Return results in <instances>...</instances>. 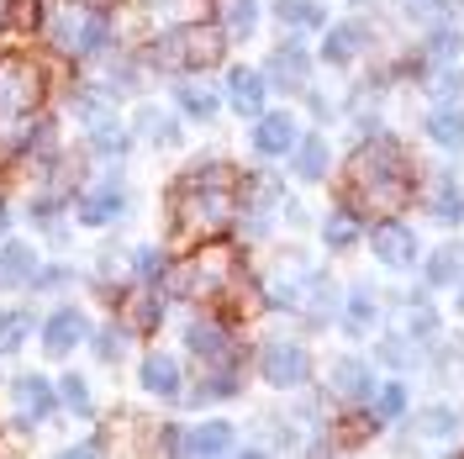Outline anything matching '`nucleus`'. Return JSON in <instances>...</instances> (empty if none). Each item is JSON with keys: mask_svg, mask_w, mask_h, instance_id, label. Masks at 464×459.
<instances>
[{"mask_svg": "<svg viewBox=\"0 0 464 459\" xmlns=\"http://www.w3.org/2000/svg\"><path fill=\"white\" fill-rule=\"evenodd\" d=\"M428 211H433V222H443V228H454V222H464V190L454 174H438L433 196H428Z\"/></svg>", "mask_w": 464, "mask_h": 459, "instance_id": "16", "label": "nucleus"}, {"mask_svg": "<svg viewBox=\"0 0 464 459\" xmlns=\"http://www.w3.org/2000/svg\"><path fill=\"white\" fill-rule=\"evenodd\" d=\"M132 322H138V327H153V322H159V301H153V296H143V301L132 307Z\"/></svg>", "mask_w": 464, "mask_h": 459, "instance_id": "41", "label": "nucleus"}, {"mask_svg": "<svg viewBox=\"0 0 464 459\" xmlns=\"http://www.w3.org/2000/svg\"><path fill=\"white\" fill-rule=\"evenodd\" d=\"M138 380H143V391H153V396H179V365H174L169 354H148Z\"/></svg>", "mask_w": 464, "mask_h": 459, "instance_id": "18", "label": "nucleus"}, {"mask_svg": "<svg viewBox=\"0 0 464 459\" xmlns=\"http://www.w3.org/2000/svg\"><path fill=\"white\" fill-rule=\"evenodd\" d=\"M254 148H259L264 159L290 153V148H295V116L290 112H259V122H254Z\"/></svg>", "mask_w": 464, "mask_h": 459, "instance_id": "10", "label": "nucleus"}, {"mask_svg": "<svg viewBox=\"0 0 464 459\" xmlns=\"http://www.w3.org/2000/svg\"><path fill=\"white\" fill-rule=\"evenodd\" d=\"M327 386H333V396H343V402H364V396L375 391V380H370V365H364V359H338L333 375H327Z\"/></svg>", "mask_w": 464, "mask_h": 459, "instance_id": "14", "label": "nucleus"}, {"mask_svg": "<svg viewBox=\"0 0 464 459\" xmlns=\"http://www.w3.org/2000/svg\"><path fill=\"white\" fill-rule=\"evenodd\" d=\"M174 101H179V112L196 116V122H211V116H217V95H211L206 85H179Z\"/></svg>", "mask_w": 464, "mask_h": 459, "instance_id": "25", "label": "nucleus"}, {"mask_svg": "<svg viewBox=\"0 0 464 459\" xmlns=\"http://www.w3.org/2000/svg\"><path fill=\"white\" fill-rule=\"evenodd\" d=\"M232 170L227 164H196L190 180L174 196V228L185 232H217L232 222Z\"/></svg>", "mask_w": 464, "mask_h": 459, "instance_id": "2", "label": "nucleus"}, {"mask_svg": "<svg viewBox=\"0 0 464 459\" xmlns=\"http://www.w3.org/2000/svg\"><path fill=\"white\" fill-rule=\"evenodd\" d=\"M95 354H101V359H116V354H121V333H116V327H106V333L95 338Z\"/></svg>", "mask_w": 464, "mask_h": 459, "instance_id": "42", "label": "nucleus"}, {"mask_svg": "<svg viewBox=\"0 0 464 459\" xmlns=\"http://www.w3.org/2000/svg\"><path fill=\"white\" fill-rule=\"evenodd\" d=\"M306 370H312L306 348L290 344V338H269V344L259 348V375L269 386H280V391H295V386L306 380Z\"/></svg>", "mask_w": 464, "mask_h": 459, "instance_id": "6", "label": "nucleus"}, {"mask_svg": "<svg viewBox=\"0 0 464 459\" xmlns=\"http://www.w3.org/2000/svg\"><path fill=\"white\" fill-rule=\"evenodd\" d=\"M132 269H138L143 280H159V275H164V254H159V249H143V254L132 259Z\"/></svg>", "mask_w": 464, "mask_h": 459, "instance_id": "39", "label": "nucleus"}, {"mask_svg": "<svg viewBox=\"0 0 464 459\" xmlns=\"http://www.w3.org/2000/svg\"><path fill=\"white\" fill-rule=\"evenodd\" d=\"M459 90H464V74H459V69H443V63H438V74H433V95L443 101V106H449V101H459Z\"/></svg>", "mask_w": 464, "mask_h": 459, "instance_id": "35", "label": "nucleus"}, {"mask_svg": "<svg viewBox=\"0 0 464 459\" xmlns=\"http://www.w3.org/2000/svg\"><path fill=\"white\" fill-rule=\"evenodd\" d=\"M464 275V249L459 243H449V249H438L433 259H428V286H454Z\"/></svg>", "mask_w": 464, "mask_h": 459, "instance_id": "23", "label": "nucleus"}, {"mask_svg": "<svg viewBox=\"0 0 464 459\" xmlns=\"http://www.w3.org/2000/svg\"><path fill=\"white\" fill-rule=\"evenodd\" d=\"M411 196V174H406V153L385 138H370L348 159V206L359 217H396Z\"/></svg>", "mask_w": 464, "mask_h": 459, "instance_id": "1", "label": "nucleus"}, {"mask_svg": "<svg viewBox=\"0 0 464 459\" xmlns=\"http://www.w3.org/2000/svg\"><path fill=\"white\" fill-rule=\"evenodd\" d=\"M185 449L190 454H222V449H232V423H196V428L185 433Z\"/></svg>", "mask_w": 464, "mask_h": 459, "instance_id": "19", "label": "nucleus"}, {"mask_svg": "<svg viewBox=\"0 0 464 459\" xmlns=\"http://www.w3.org/2000/svg\"><path fill=\"white\" fill-rule=\"evenodd\" d=\"M417 428L428 433V438H449V433L459 428V412H454V406H428V412L417 417Z\"/></svg>", "mask_w": 464, "mask_h": 459, "instance_id": "29", "label": "nucleus"}, {"mask_svg": "<svg viewBox=\"0 0 464 459\" xmlns=\"http://www.w3.org/2000/svg\"><path fill=\"white\" fill-rule=\"evenodd\" d=\"M121 211H127V185H121V174H106L101 185H90L85 196H80V222H85V228H111Z\"/></svg>", "mask_w": 464, "mask_h": 459, "instance_id": "7", "label": "nucleus"}, {"mask_svg": "<svg viewBox=\"0 0 464 459\" xmlns=\"http://www.w3.org/2000/svg\"><path fill=\"white\" fill-rule=\"evenodd\" d=\"M11 396H16V406H22V417H27V423H37V417H48V412H53V386H48V380H37V375H22V380L11 386Z\"/></svg>", "mask_w": 464, "mask_h": 459, "instance_id": "17", "label": "nucleus"}, {"mask_svg": "<svg viewBox=\"0 0 464 459\" xmlns=\"http://www.w3.org/2000/svg\"><path fill=\"white\" fill-rule=\"evenodd\" d=\"M85 344V312H74V307H63V312L48 317V327H43V348L53 354V359H63L69 348Z\"/></svg>", "mask_w": 464, "mask_h": 459, "instance_id": "11", "label": "nucleus"}, {"mask_svg": "<svg viewBox=\"0 0 464 459\" xmlns=\"http://www.w3.org/2000/svg\"><path fill=\"white\" fill-rule=\"evenodd\" d=\"M5 232H11V217H5V206H0V238H5Z\"/></svg>", "mask_w": 464, "mask_h": 459, "instance_id": "43", "label": "nucleus"}, {"mask_svg": "<svg viewBox=\"0 0 464 459\" xmlns=\"http://www.w3.org/2000/svg\"><path fill=\"white\" fill-rule=\"evenodd\" d=\"M232 275H237V259L227 249H201V254L190 259V269H185L179 286L190 290V296H201V301H217L232 286Z\"/></svg>", "mask_w": 464, "mask_h": 459, "instance_id": "5", "label": "nucleus"}, {"mask_svg": "<svg viewBox=\"0 0 464 459\" xmlns=\"http://www.w3.org/2000/svg\"><path fill=\"white\" fill-rule=\"evenodd\" d=\"M322 238H327V249H353L359 243V217L353 211H333L322 222Z\"/></svg>", "mask_w": 464, "mask_h": 459, "instance_id": "26", "label": "nucleus"}, {"mask_svg": "<svg viewBox=\"0 0 464 459\" xmlns=\"http://www.w3.org/2000/svg\"><path fill=\"white\" fill-rule=\"evenodd\" d=\"M406 333H411V338H433V333H438L433 307H422L417 296H406Z\"/></svg>", "mask_w": 464, "mask_h": 459, "instance_id": "30", "label": "nucleus"}, {"mask_svg": "<svg viewBox=\"0 0 464 459\" xmlns=\"http://www.w3.org/2000/svg\"><path fill=\"white\" fill-rule=\"evenodd\" d=\"M364 43H370V27L364 22H338V27H327V37H322V58L327 63H353V58L364 54Z\"/></svg>", "mask_w": 464, "mask_h": 459, "instance_id": "12", "label": "nucleus"}, {"mask_svg": "<svg viewBox=\"0 0 464 459\" xmlns=\"http://www.w3.org/2000/svg\"><path fill=\"white\" fill-rule=\"evenodd\" d=\"M43 106V69L32 58L0 63V116H27Z\"/></svg>", "mask_w": 464, "mask_h": 459, "instance_id": "4", "label": "nucleus"}, {"mask_svg": "<svg viewBox=\"0 0 464 459\" xmlns=\"http://www.w3.org/2000/svg\"><path fill=\"white\" fill-rule=\"evenodd\" d=\"M222 37H227V32L211 27V22L174 27V32L159 37L153 63H159V69H206V63H217V58H222Z\"/></svg>", "mask_w": 464, "mask_h": 459, "instance_id": "3", "label": "nucleus"}, {"mask_svg": "<svg viewBox=\"0 0 464 459\" xmlns=\"http://www.w3.org/2000/svg\"><path fill=\"white\" fill-rule=\"evenodd\" d=\"M295 174L301 180H322L327 174V143H322V132H306L295 143Z\"/></svg>", "mask_w": 464, "mask_h": 459, "instance_id": "22", "label": "nucleus"}, {"mask_svg": "<svg viewBox=\"0 0 464 459\" xmlns=\"http://www.w3.org/2000/svg\"><path fill=\"white\" fill-rule=\"evenodd\" d=\"M343 322H348V333H364V327H370V322H375V301H370V296H364V290H359V296H353V301H348Z\"/></svg>", "mask_w": 464, "mask_h": 459, "instance_id": "34", "label": "nucleus"}, {"mask_svg": "<svg viewBox=\"0 0 464 459\" xmlns=\"http://www.w3.org/2000/svg\"><path fill=\"white\" fill-rule=\"evenodd\" d=\"M370 249H375L380 264H391V269H406L411 259H417V232L406 228V222H380L375 232H370Z\"/></svg>", "mask_w": 464, "mask_h": 459, "instance_id": "9", "label": "nucleus"}, {"mask_svg": "<svg viewBox=\"0 0 464 459\" xmlns=\"http://www.w3.org/2000/svg\"><path fill=\"white\" fill-rule=\"evenodd\" d=\"M74 48L85 58H106V48H111V22L101 16V11H90L85 22H80V37H74Z\"/></svg>", "mask_w": 464, "mask_h": 459, "instance_id": "21", "label": "nucleus"}, {"mask_svg": "<svg viewBox=\"0 0 464 459\" xmlns=\"http://www.w3.org/2000/svg\"><path fill=\"white\" fill-rule=\"evenodd\" d=\"M254 22H259V0H227L222 5V32L227 37H248Z\"/></svg>", "mask_w": 464, "mask_h": 459, "instance_id": "24", "label": "nucleus"}, {"mask_svg": "<svg viewBox=\"0 0 464 459\" xmlns=\"http://www.w3.org/2000/svg\"><path fill=\"white\" fill-rule=\"evenodd\" d=\"M43 0H5V27L16 32H32L37 22H43V11H37Z\"/></svg>", "mask_w": 464, "mask_h": 459, "instance_id": "33", "label": "nucleus"}, {"mask_svg": "<svg viewBox=\"0 0 464 459\" xmlns=\"http://www.w3.org/2000/svg\"><path fill=\"white\" fill-rule=\"evenodd\" d=\"M190 348L201 354L206 365H227L232 359V333L222 322H190Z\"/></svg>", "mask_w": 464, "mask_h": 459, "instance_id": "15", "label": "nucleus"}, {"mask_svg": "<svg viewBox=\"0 0 464 459\" xmlns=\"http://www.w3.org/2000/svg\"><path fill=\"white\" fill-rule=\"evenodd\" d=\"M27 333H32L27 312H0V354H16V348L27 344Z\"/></svg>", "mask_w": 464, "mask_h": 459, "instance_id": "28", "label": "nucleus"}, {"mask_svg": "<svg viewBox=\"0 0 464 459\" xmlns=\"http://www.w3.org/2000/svg\"><path fill=\"white\" fill-rule=\"evenodd\" d=\"M269 80H264L259 69H232L227 74V101H232V112H243V116H259L264 112V95H269Z\"/></svg>", "mask_w": 464, "mask_h": 459, "instance_id": "13", "label": "nucleus"}, {"mask_svg": "<svg viewBox=\"0 0 464 459\" xmlns=\"http://www.w3.org/2000/svg\"><path fill=\"white\" fill-rule=\"evenodd\" d=\"M454 48H459L454 27H433V37H428V58H433V63H449V58H454Z\"/></svg>", "mask_w": 464, "mask_h": 459, "instance_id": "36", "label": "nucleus"}, {"mask_svg": "<svg viewBox=\"0 0 464 459\" xmlns=\"http://www.w3.org/2000/svg\"><path fill=\"white\" fill-rule=\"evenodd\" d=\"M275 16H280L285 27H322V5L317 0H280Z\"/></svg>", "mask_w": 464, "mask_h": 459, "instance_id": "27", "label": "nucleus"}, {"mask_svg": "<svg viewBox=\"0 0 464 459\" xmlns=\"http://www.w3.org/2000/svg\"><path fill=\"white\" fill-rule=\"evenodd\" d=\"M58 386H63V402L74 406V412H90V386L80 380V375H63Z\"/></svg>", "mask_w": 464, "mask_h": 459, "instance_id": "38", "label": "nucleus"}, {"mask_svg": "<svg viewBox=\"0 0 464 459\" xmlns=\"http://www.w3.org/2000/svg\"><path fill=\"white\" fill-rule=\"evenodd\" d=\"M401 412H406V386L401 380H385V386L375 391V417L391 423V417H401Z\"/></svg>", "mask_w": 464, "mask_h": 459, "instance_id": "31", "label": "nucleus"}, {"mask_svg": "<svg viewBox=\"0 0 464 459\" xmlns=\"http://www.w3.org/2000/svg\"><path fill=\"white\" fill-rule=\"evenodd\" d=\"M380 359H385V365H411V359H417V354H411V338L391 333V338L380 344Z\"/></svg>", "mask_w": 464, "mask_h": 459, "instance_id": "37", "label": "nucleus"}, {"mask_svg": "<svg viewBox=\"0 0 464 459\" xmlns=\"http://www.w3.org/2000/svg\"><path fill=\"white\" fill-rule=\"evenodd\" d=\"M459 312H464V296H459Z\"/></svg>", "mask_w": 464, "mask_h": 459, "instance_id": "44", "label": "nucleus"}, {"mask_svg": "<svg viewBox=\"0 0 464 459\" xmlns=\"http://www.w3.org/2000/svg\"><path fill=\"white\" fill-rule=\"evenodd\" d=\"M264 80L280 85V90H306V80H312L306 48H301V43H280V48L269 54V63H264Z\"/></svg>", "mask_w": 464, "mask_h": 459, "instance_id": "8", "label": "nucleus"}, {"mask_svg": "<svg viewBox=\"0 0 464 459\" xmlns=\"http://www.w3.org/2000/svg\"><path fill=\"white\" fill-rule=\"evenodd\" d=\"M0 275H5V280H27L32 275V249L27 243H5V254H0Z\"/></svg>", "mask_w": 464, "mask_h": 459, "instance_id": "32", "label": "nucleus"}, {"mask_svg": "<svg viewBox=\"0 0 464 459\" xmlns=\"http://www.w3.org/2000/svg\"><path fill=\"white\" fill-rule=\"evenodd\" d=\"M428 138H433L438 148H464V112L438 106V112L428 116Z\"/></svg>", "mask_w": 464, "mask_h": 459, "instance_id": "20", "label": "nucleus"}, {"mask_svg": "<svg viewBox=\"0 0 464 459\" xmlns=\"http://www.w3.org/2000/svg\"><path fill=\"white\" fill-rule=\"evenodd\" d=\"M443 5H449V0H401V11H406V16H417V22L443 16Z\"/></svg>", "mask_w": 464, "mask_h": 459, "instance_id": "40", "label": "nucleus"}]
</instances>
